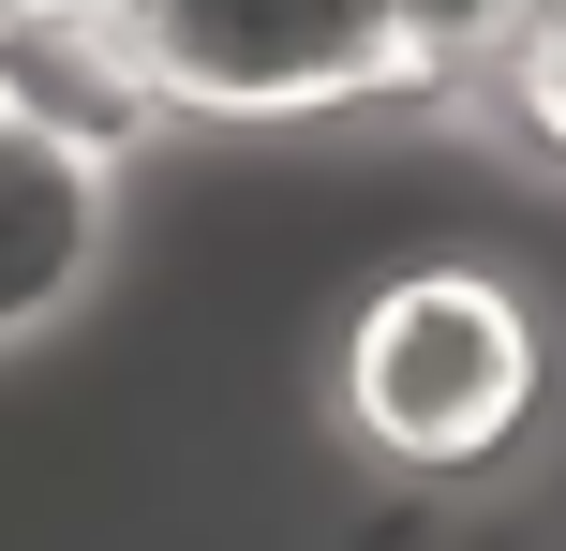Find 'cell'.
Wrapping results in <instances>:
<instances>
[{
  "mask_svg": "<svg viewBox=\"0 0 566 551\" xmlns=\"http://www.w3.org/2000/svg\"><path fill=\"white\" fill-rule=\"evenodd\" d=\"M552 403V328L492 268H402L343 328V433L402 477V492H478L537 447Z\"/></svg>",
  "mask_w": 566,
  "mask_h": 551,
  "instance_id": "cell-1",
  "label": "cell"
},
{
  "mask_svg": "<svg viewBox=\"0 0 566 551\" xmlns=\"http://www.w3.org/2000/svg\"><path fill=\"white\" fill-rule=\"evenodd\" d=\"M119 30L165 105H224V119H313L432 75L402 0H119Z\"/></svg>",
  "mask_w": 566,
  "mask_h": 551,
  "instance_id": "cell-2",
  "label": "cell"
},
{
  "mask_svg": "<svg viewBox=\"0 0 566 551\" xmlns=\"http://www.w3.org/2000/svg\"><path fill=\"white\" fill-rule=\"evenodd\" d=\"M0 119L45 135V149H75V165H119V149L165 119L119 0H0Z\"/></svg>",
  "mask_w": 566,
  "mask_h": 551,
  "instance_id": "cell-3",
  "label": "cell"
},
{
  "mask_svg": "<svg viewBox=\"0 0 566 551\" xmlns=\"http://www.w3.org/2000/svg\"><path fill=\"white\" fill-rule=\"evenodd\" d=\"M90 268H105V165H75V149L0 119V343L45 328Z\"/></svg>",
  "mask_w": 566,
  "mask_h": 551,
  "instance_id": "cell-4",
  "label": "cell"
},
{
  "mask_svg": "<svg viewBox=\"0 0 566 551\" xmlns=\"http://www.w3.org/2000/svg\"><path fill=\"white\" fill-rule=\"evenodd\" d=\"M478 75H492V89H507V119H522V135H537V149H552V165H566V0H537V15H522V30H507V45H492V60H478Z\"/></svg>",
  "mask_w": 566,
  "mask_h": 551,
  "instance_id": "cell-5",
  "label": "cell"
},
{
  "mask_svg": "<svg viewBox=\"0 0 566 551\" xmlns=\"http://www.w3.org/2000/svg\"><path fill=\"white\" fill-rule=\"evenodd\" d=\"M402 15H418V45H432V60H492L522 15H537V0H402Z\"/></svg>",
  "mask_w": 566,
  "mask_h": 551,
  "instance_id": "cell-6",
  "label": "cell"
}]
</instances>
